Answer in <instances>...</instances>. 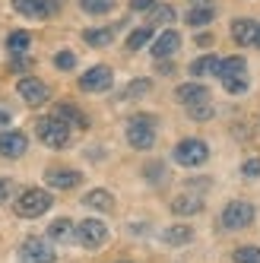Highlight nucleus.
<instances>
[{
	"mask_svg": "<svg viewBox=\"0 0 260 263\" xmlns=\"http://www.w3.org/2000/svg\"><path fill=\"white\" fill-rule=\"evenodd\" d=\"M150 80H137V83H130L127 89H124V99H137V96H146V92H150Z\"/></svg>",
	"mask_w": 260,
	"mask_h": 263,
	"instance_id": "31",
	"label": "nucleus"
},
{
	"mask_svg": "<svg viewBox=\"0 0 260 263\" xmlns=\"http://www.w3.org/2000/svg\"><path fill=\"white\" fill-rule=\"evenodd\" d=\"M16 92H20L29 105H45L51 99V89L42 80H35V77H23L20 83H16Z\"/></svg>",
	"mask_w": 260,
	"mask_h": 263,
	"instance_id": "10",
	"label": "nucleus"
},
{
	"mask_svg": "<svg viewBox=\"0 0 260 263\" xmlns=\"http://www.w3.org/2000/svg\"><path fill=\"white\" fill-rule=\"evenodd\" d=\"M251 222H254V206L245 200H232L222 210V229H245Z\"/></svg>",
	"mask_w": 260,
	"mask_h": 263,
	"instance_id": "5",
	"label": "nucleus"
},
{
	"mask_svg": "<svg viewBox=\"0 0 260 263\" xmlns=\"http://www.w3.org/2000/svg\"><path fill=\"white\" fill-rule=\"evenodd\" d=\"M83 42L92 48H105L115 42V26H102V29H86L83 32Z\"/></svg>",
	"mask_w": 260,
	"mask_h": 263,
	"instance_id": "18",
	"label": "nucleus"
},
{
	"mask_svg": "<svg viewBox=\"0 0 260 263\" xmlns=\"http://www.w3.org/2000/svg\"><path fill=\"white\" fill-rule=\"evenodd\" d=\"M54 206V200H51V194L48 191H42V187H32V191H23L20 197H16V216H23V219H39V216H45L48 210Z\"/></svg>",
	"mask_w": 260,
	"mask_h": 263,
	"instance_id": "1",
	"label": "nucleus"
},
{
	"mask_svg": "<svg viewBox=\"0 0 260 263\" xmlns=\"http://www.w3.org/2000/svg\"><path fill=\"white\" fill-rule=\"evenodd\" d=\"M216 20V7L210 4V0H197V4L188 10V26L200 29V26H210Z\"/></svg>",
	"mask_w": 260,
	"mask_h": 263,
	"instance_id": "14",
	"label": "nucleus"
},
{
	"mask_svg": "<svg viewBox=\"0 0 260 263\" xmlns=\"http://www.w3.org/2000/svg\"><path fill=\"white\" fill-rule=\"evenodd\" d=\"M219 64H222L219 54H207V58H200V61L191 64V77H207V73H219Z\"/></svg>",
	"mask_w": 260,
	"mask_h": 263,
	"instance_id": "21",
	"label": "nucleus"
},
{
	"mask_svg": "<svg viewBox=\"0 0 260 263\" xmlns=\"http://www.w3.org/2000/svg\"><path fill=\"white\" fill-rule=\"evenodd\" d=\"M238 73H245V58H226L219 64V80H229V77H238Z\"/></svg>",
	"mask_w": 260,
	"mask_h": 263,
	"instance_id": "25",
	"label": "nucleus"
},
{
	"mask_svg": "<svg viewBox=\"0 0 260 263\" xmlns=\"http://www.w3.org/2000/svg\"><path fill=\"white\" fill-rule=\"evenodd\" d=\"M150 20H153V26H159V23L169 26V23L175 20V10H172V7H153V10H150Z\"/></svg>",
	"mask_w": 260,
	"mask_h": 263,
	"instance_id": "29",
	"label": "nucleus"
},
{
	"mask_svg": "<svg viewBox=\"0 0 260 263\" xmlns=\"http://www.w3.org/2000/svg\"><path fill=\"white\" fill-rule=\"evenodd\" d=\"M26 149H29L26 134H20V130H0V156L4 159H20V156H26Z\"/></svg>",
	"mask_w": 260,
	"mask_h": 263,
	"instance_id": "11",
	"label": "nucleus"
},
{
	"mask_svg": "<svg viewBox=\"0 0 260 263\" xmlns=\"http://www.w3.org/2000/svg\"><path fill=\"white\" fill-rule=\"evenodd\" d=\"M83 206H92V210H99V213H111L115 210V197L108 191H89L83 197Z\"/></svg>",
	"mask_w": 260,
	"mask_h": 263,
	"instance_id": "19",
	"label": "nucleus"
},
{
	"mask_svg": "<svg viewBox=\"0 0 260 263\" xmlns=\"http://www.w3.org/2000/svg\"><path fill=\"white\" fill-rule=\"evenodd\" d=\"M77 241L83 244V248H102V244L108 241V229H105V222L99 219H86L77 225Z\"/></svg>",
	"mask_w": 260,
	"mask_h": 263,
	"instance_id": "7",
	"label": "nucleus"
},
{
	"mask_svg": "<svg viewBox=\"0 0 260 263\" xmlns=\"http://www.w3.org/2000/svg\"><path fill=\"white\" fill-rule=\"evenodd\" d=\"M7 197H10V181H7V178H0V203H4Z\"/></svg>",
	"mask_w": 260,
	"mask_h": 263,
	"instance_id": "37",
	"label": "nucleus"
},
{
	"mask_svg": "<svg viewBox=\"0 0 260 263\" xmlns=\"http://www.w3.org/2000/svg\"><path fill=\"white\" fill-rule=\"evenodd\" d=\"M54 115H58L61 121H67L70 127H80V130H86V127H89V118L83 115V111H80L77 105H70V102H61V105H58V111H54Z\"/></svg>",
	"mask_w": 260,
	"mask_h": 263,
	"instance_id": "17",
	"label": "nucleus"
},
{
	"mask_svg": "<svg viewBox=\"0 0 260 263\" xmlns=\"http://www.w3.org/2000/svg\"><path fill=\"white\" fill-rule=\"evenodd\" d=\"M111 80H115L111 67L99 64V67H89L83 77H80V89L83 92H105V89H111Z\"/></svg>",
	"mask_w": 260,
	"mask_h": 263,
	"instance_id": "8",
	"label": "nucleus"
},
{
	"mask_svg": "<svg viewBox=\"0 0 260 263\" xmlns=\"http://www.w3.org/2000/svg\"><path fill=\"white\" fill-rule=\"evenodd\" d=\"M156 121L150 115H137V118H130L127 124V143L134 146V149H153L156 143Z\"/></svg>",
	"mask_w": 260,
	"mask_h": 263,
	"instance_id": "3",
	"label": "nucleus"
},
{
	"mask_svg": "<svg viewBox=\"0 0 260 263\" xmlns=\"http://www.w3.org/2000/svg\"><path fill=\"white\" fill-rule=\"evenodd\" d=\"M254 45H257V48H260V29H257V42H254Z\"/></svg>",
	"mask_w": 260,
	"mask_h": 263,
	"instance_id": "39",
	"label": "nucleus"
},
{
	"mask_svg": "<svg viewBox=\"0 0 260 263\" xmlns=\"http://www.w3.org/2000/svg\"><path fill=\"white\" fill-rule=\"evenodd\" d=\"M188 115H191L194 121H210V118H213V105H210V102H207V105H191Z\"/></svg>",
	"mask_w": 260,
	"mask_h": 263,
	"instance_id": "33",
	"label": "nucleus"
},
{
	"mask_svg": "<svg viewBox=\"0 0 260 263\" xmlns=\"http://www.w3.org/2000/svg\"><path fill=\"white\" fill-rule=\"evenodd\" d=\"M80 7L86 13H92V16H102V13H108L111 7H115V0H80Z\"/></svg>",
	"mask_w": 260,
	"mask_h": 263,
	"instance_id": "27",
	"label": "nucleus"
},
{
	"mask_svg": "<svg viewBox=\"0 0 260 263\" xmlns=\"http://www.w3.org/2000/svg\"><path fill=\"white\" fill-rule=\"evenodd\" d=\"M222 86H226V92H232V96H241V92L248 89V73H238V77L222 80Z\"/></svg>",
	"mask_w": 260,
	"mask_h": 263,
	"instance_id": "28",
	"label": "nucleus"
},
{
	"mask_svg": "<svg viewBox=\"0 0 260 263\" xmlns=\"http://www.w3.org/2000/svg\"><path fill=\"white\" fill-rule=\"evenodd\" d=\"M203 210V200L200 197H178L175 203H172V213L175 216H194V213H200Z\"/></svg>",
	"mask_w": 260,
	"mask_h": 263,
	"instance_id": "22",
	"label": "nucleus"
},
{
	"mask_svg": "<svg viewBox=\"0 0 260 263\" xmlns=\"http://www.w3.org/2000/svg\"><path fill=\"white\" fill-rule=\"evenodd\" d=\"M16 10H20L23 16H32V20H48V16H54L61 10L64 0H13Z\"/></svg>",
	"mask_w": 260,
	"mask_h": 263,
	"instance_id": "9",
	"label": "nucleus"
},
{
	"mask_svg": "<svg viewBox=\"0 0 260 263\" xmlns=\"http://www.w3.org/2000/svg\"><path fill=\"white\" fill-rule=\"evenodd\" d=\"M150 42H153V26L134 29V32H130V39H127V51H140L143 45H150Z\"/></svg>",
	"mask_w": 260,
	"mask_h": 263,
	"instance_id": "24",
	"label": "nucleus"
},
{
	"mask_svg": "<svg viewBox=\"0 0 260 263\" xmlns=\"http://www.w3.org/2000/svg\"><path fill=\"white\" fill-rule=\"evenodd\" d=\"M156 7V0H130V10L134 13H150Z\"/></svg>",
	"mask_w": 260,
	"mask_h": 263,
	"instance_id": "36",
	"label": "nucleus"
},
{
	"mask_svg": "<svg viewBox=\"0 0 260 263\" xmlns=\"http://www.w3.org/2000/svg\"><path fill=\"white\" fill-rule=\"evenodd\" d=\"M54 67H58V70H73V67H77V54H73V51H58V54H54Z\"/></svg>",
	"mask_w": 260,
	"mask_h": 263,
	"instance_id": "30",
	"label": "nucleus"
},
{
	"mask_svg": "<svg viewBox=\"0 0 260 263\" xmlns=\"http://www.w3.org/2000/svg\"><path fill=\"white\" fill-rule=\"evenodd\" d=\"M175 162L178 165H184V168H197V165H203L210 159V146L203 143V140H181L178 146H175Z\"/></svg>",
	"mask_w": 260,
	"mask_h": 263,
	"instance_id": "4",
	"label": "nucleus"
},
{
	"mask_svg": "<svg viewBox=\"0 0 260 263\" xmlns=\"http://www.w3.org/2000/svg\"><path fill=\"white\" fill-rule=\"evenodd\" d=\"M45 181H48V187H54V191H73V187L83 181V175L73 172V168H48Z\"/></svg>",
	"mask_w": 260,
	"mask_h": 263,
	"instance_id": "12",
	"label": "nucleus"
},
{
	"mask_svg": "<svg viewBox=\"0 0 260 263\" xmlns=\"http://www.w3.org/2000/svg\"><path fill=\"white\" fill-rule=\"evenodd\" d=\"M191 238H194V232L188 229V225H172V229L165 232V241L169 244H188Z\"/></svg>",
	"mask_w": 260,
	"mask_h": 263,
	"instance_id": "26",
	"label": "nucleus"
},
{
	"mask_svg": "<svg viewBox=\"0 0 260 263\" xmlns=\"http://www.w3.org/2000/svg\"><path fill=\"white\" fill-rule=\"evenodd\" d=\"M48 238L51 241H70V238H77V232H73V222L70 219H54L48 225Z\"/></svg>",
	"mask_w": 260,
	"mask_h": 263,
	"instance_id": "20",
	"label": "nucleus"
},
{
	"mask_svg": "<svg viewBox=\"0 0 260 263\" xmlns=\"http://www.w3.org/2000/svg\"><path fill=\"white\" fill-rule=\"evenodd\" d=\"M241 175H245V178H257L260 175V159H248L245 165H241Z\"/></svg>",
	"mask_w": 260,
	"mask_h": 263,
	"instance_id": "35",
	"label": "nucleus"
},
{
	"mask_svg": "<svg viewBox=\"0 0 260 263\" xmlns=\"http://www.w3.org/2000/svg\"><path fill=\"white\" fill-rule=\"evenodd\" d=\"M178 48H181V35H178L175 29H165L159 39L153 42V58H156V61H165V58H172Z\"/></svg>",
	"mask_w": 260,
	"mask_h": 263,
	"instance_id": "13",
	"label": "nucleus"
},
{
	"mask_svg": "<svg viewBox=\"0 0 260 263\" xmlns=\"http://www.w3.org/2000/svg\"><path fill=\"white\" fill-rule=\"evenodd\" d=\"M178 102L184 105H207L210 102V89L200 86V83H188V86H178Z\"/></svg>",
	"mask_w": 260,
	"mask_h": 263,
	"instance_id": "15",
	"label": "nucleus"
},
{
	"mask_svg": "<svg viewBox=\"0 0 260 263\" xmlns=\"http://www.w3.org/2000/svg\"><path fill=\"white\" fill-rule=\"evenodd\" d=\"M35 134H39V140L51 149H64L70 143V124L61 121L58 115L54 118H42L39 124H35Z\"/></svg>",
	"mask_w": 260,
	"mask_h": 263,
	"instance_id": "2",
	"label": "nucleus"
},
{
	"mask_svg": "<svg viewBox=\"0 0 260 263\" xmlns=\"http://www.w3.org/2000/svg\"><path fill=\"white\" fill-rule=\"evenodd\" d=\"M29 45H32V35H29L26 29L10 32V39H7V51H10V54H26Z\"/></svg>",
	"mask_w": 260,
	"mask_h": 263,
	"instance_id": "23",
	"label": "nucleus"
},
{
	"mask_svg": "<svg viewBox=\"0 0 260 263\" xmlns=\"http://www.w3.org/2000/svg\"><path fill=\"white\" fill-rule=\"evenodd\" d=\"M257 29H260V23H254V20H235L232 23V39L238 45H254L257 42Z\"/></svg>",
	"mask_w": 260,
	"mask_h": 263,
	"instance_id": "16",
	"label": "nucleus"
},
{
	"mask_svg": "<svg viewBox=\"0 0 260 263\" xmlns=\"http://www.w3.org/2000/svg\"><path fill=\"white\" fill-rule=\"evenodd\" d=\"M146 178H150L153 184H159V181L165 178V165H159V162H153V165H146Z\"/></svg>",
	"mask_w": 260,
	"mask_h": 263,
	"instance_id": "34",
	"label": "nucleus"
},
{
	"mask_svg": "<svg viewBox=\"0 0 260 263\" xmlns=\"http://www.w3.org/2000/svg\"><path fill=\"white\" fill-rule=\"evenodd\" d=\"M235 260L238 263H260V248H238Z\"/></svg>",
	"mask_w": 260,
	"mask_h": 263,
	"instance_id": "32",
	"label": "nucleus"
},
{
	"mask_svg": "<svg viewBox=\"0 0 260 263\" xmlns=\"http://www.w3.org/2000/svg\"><path fill=\"white\" fill-rule=\"evenodd\" d=\"M7 124H10V111L0 108V127H7Z\"/></svg>",
	"mask_w": 260,
	"mask_h": 263,
	"instance_id": "38",
	"label": "nucleus"
},
{
	"mask_svg": "<svg viewBox=\"0 0 260 263\" xmlns=\"http://www.w3.org/2000/svg\"><path fill=\"white\" fill-rule=\"evenodd\" d=\"M20 263H54V248L45 238H26L20 248Z\"/></svg>",
	"mask_w": 260,
	"mask_h": 263,
	"instance_id": "6",
	"label": "nucleus"
}]
</instances>
